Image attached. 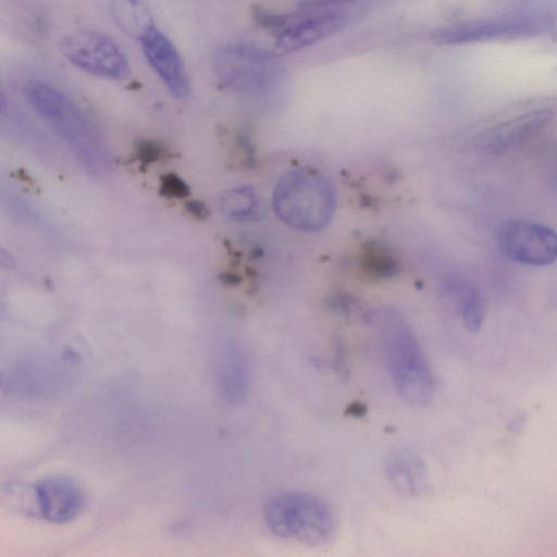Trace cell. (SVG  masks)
<instances>
[{"instance_id":"1","label":"cell","mask_w":557,"mask_h":557,"mask_svg":"<svg viewBox=\"0 0 557 557\" xmlns=\"http://www.w3.org/2000/svg\"><path fill=\"white\" fill-rule=\"evenodd\" d=\"M382 359L388 376L410 407L424 408L433 399L435 380L414 330L393 308H382L374 317Z\"/></svg>"},{"instance_id":"2","label":"cell","mask_w":557,"mask_h":557,"mask_svg":"<svg viewBox=\"0 0 557 557\" xmlns=\"http://www.w3.org/2000/svg\"><path fill=\"white\" fill-rule=\"evenodd\" d=\"M25 99L67 146L79 163L94 174L110 169L106 141L94 121L65 92L39 79L25 83Z\"/></svg>"},{"instance_id":"3","label":"cell","mask_w":557,"mask_h":557,"mask_svg":"<svg viewBox=\"0 0 557 557\" xmlns=\"http://www.w3.org/2000/svg\"><path fill=\"white\" fill-rule=\"evenodd\" d=\"M212 67L219 83L235 92L278 102L286 88V74L273 53L249 42H231L214 52Z\"/></svg>"},{"instance_id":"4","label":"cell","mask_w":557,"mask_h":557,"mask_svg":"<svg viewBox=\"0 0 557 557\" xmlns=\"http://www.w3.org/2000/svg\"><path fill=\"white\" fill-rule=\"evenodd\" d=\"M272 206L277 218L288 226L304 232L323 230L336 209L332 183L320 172L296 169L277 181Z\"/></svg>"},{"instance_id":"5","label":"cell","mask_w":557,"mask_h":557,"mask_svg":"<svg viewBox=\"0 0 557 557\" xmlns=\"http://www.w3.org/2000/svg\"><path fill=\"white\" fill-rule=\"evenodd\" d=\"M262 517L274 535L308 546L323 545L334 533L331 507L322 498L306 492L275 494L265 502Z\"/></svg>"},{"instance_id":"6","label":"cell","mask_w":557,"mask_h":557,"mask_svg":"<svg viewBox=\"0 0 557 557\" xmlns=\"http://www.w3.org/2000/svg\"><path fill=\"white\" fill-rule=\"evenodd\" d=\"M61 52L76 69L96 77L121 81L131 73L128 60L121 47L111 37L97 30L72 33L62 41Z\"/></svg>"},{"instance_id":"7","label":"cell","mask_w":557,"mask_h":557,"mask_svg":"<svg viewBox=\"0 0 557 557\" xmlns=\"http://www.w3.org/2000/svg\"><path fill=\"white\" fill-rule=\"evenodd\" d=\"M497 243L507 258L521 264L545 267L557 261V232L537 222H504L497 232Z\"/></svg>"},{"instance_id":"8","label":"cell","mask_w":557,"mask_h":557,"mask_svg":"<svg viewBox=\"0 0 557 557\" xmlns=\"http://www.w3.org/2000/svg\"><path fill=\"white\" fill-rule=\"evenodd\" d=\"M138 40L148 64L170 94L178 99L187 98L190 84L182 55L173 41L156 25Z\"/></svg>"},{"instance_id":"9","label":"cell","mask_w":557,"mask_h":557,"mask_svg":"<svg viewBox=\"0 0 557 557\" xmlns=\"http://www.w3.org/2000/svg\"><path fill=\"white\" fill-rule=\"evenodd\" d=\"M553 119L548 109H535L483 131L476 138V147L488 153H502L511 150L546 128Z\"/></svg>"},{"instance_id":"10","label":"cell","mask_w":557,"mask_h":557,"mask_svg":"<svg viewBox=\"0 0 557 557\" xmlns=\"http://www.w3.org/2000/svg\"><path fill=\"white\" fill-rule=\"evenodd\" d=\"M36 499L42 518L51 523L72 521L84 505L83 493L71 478L53 475L35 485Z\"/></svg>"},{"instance_id":"11","label":"cell","mask_w":557,"mask_h":557,"mask_svg":"<svg viewBox=\"0 0 557 557\" xmlns=\"http://www.w3.org/2000/svg\"><path fill=\"white\" fill-rule=\"evenodd\" d=\"M58 367V363L47 358L26 357L2 374V383L9 392L23 396L49 394L61 383V371Z\"/></svg>"},{"instance_id":"12","label":"cell","mask_w":557,"mask_h":557,"mask_svg":"<svg viewBox=\"0 0 557 557\" xmlns=\"http://www.w3.org/2000/svg\"><path fill=\"white\" fill-rule=\"evenodd\" d=\"M541 27L539 23L525 20L468 22L438 29L433 34V40L453 45L515 38L536 33Z\"/></svg>"},{"instance_id":"13","label":"cell","mask_w":557,"mask_h":557,"mask_svg":"<svg viewBox=\"0 0 557 557\" xmlns=\"http://www.w3.org/2000/svg\"><path fill=\"white\" fill-rule=\"evenodd\" d=\"M215 377L223 398L232 404L243 403L249 391V366L245 351L234 343L223 344L215 357Z\"/></svg>"},{"instance_id":"14","label":"cell","mask_w":557,"mask_h":557,"mask_svg":"<svg viewBox=\"0 0 557 557\" xmlns=\"http://www.w3.org/2000/svg\"><path fill=\"white\" fill-rule=\"evenodd\" d=\"M385 474L401 496L417 497L428 488V467L413 451L403 449L392 453L385 461Z\"/></svg>"},{"instance_id":"15","label":"cell","mask_w":557,"mask_h":557,"mask_svg":"<svg viewBox=\"0 0 557 557\" xmlns=\"http://www.w3.org/2000/svg\"><path fill=\"white\" fill-rule=\"evenodd\" d=\"M344 24V16L337 12H325L302 17L284 25L276 46L282 51H294L321 40Z\"/></svg>"},{"instance_id":"16","label":"cell","mask_w":557,"mask_h":557,"mask_svg":"<svg viewBox=\"0 0 557 557\" xmlns=\"http://www.w3.org/2000/svg\"><path fill=\"white\" fill-rule=\"evenodd\" d=\"M449 289L465 327L470 332H478L486 313L481 292L475 285L463 280L453 281Z\"/></svg>"},{"instance_id":"17","label":"cell","mask_w":557,"mask_h":557,"mask_svg":"<svg viewBox=\"0 0 557 557\" xmlns=\"http://www.w3.org/2000/svg\"><path fill=\"white\" fill-rule=\"evenodd\" d=\"M110 10L117 25L138 39L154 25L143 0H110Z\"/></svg>"},{"instance_id":"18","label":"cell","mask_w":557,"mask_h":557,"mask_svg":"<svg viewBox=\"0 0 557 557\" xmlns=\"http://www.w3.org/2000/svg\"><path fill=\"white\" fill-rule=\"evenodd\" d=\"M220 211L228 219L246 221L259 212L260 201L256 190L249 186H236L224 190L219 199Z\"/></svg>"},{"instance_id":"19","label":"cell","mask_w":557,"mask_h":557,"mask_svg":"<svg viewBox=\"0 0 557 557\" xmlns=\"http://www.w3.org/2000/svg\"><path fill=\"white\" fill-rule=\"evenodd\" d=\"M170 195L183 196L187 193V187L184 183L176 176L172 175L170 177H165L164 184L162 186Z\"/></svg>"},{"instance_id":"20","label":"cell","mask_w":557,"mask_h":557,"mask_svg":"<svg viewBox=\"0 0 557 557\" xmlns=\"http://www.w3.org/2000/svg\"><path fill=\"white\" fill-rule=\"evenodd\" d=\"M347 1L351 0H306L302 5L305 8H323Z\"/></svg>"},{"instance_id":"21","label":"cell","mask_w":557,"mask_h":557,"mask_svg":"<svg viewBox=\"0 0 557 557\" xmlns=\"http://www.w3.org/2000/svg\"><path fill=\"white\" fill-rule=\"evenodd\" d=\"M201 203H190L189 207H190V211L194 213V214H197L198 216H202L205 214V207L203 206H200Z\"/></svg>"},{"instance_id":"22","label":"cell","mask_w":557,"mask_h":557,"mask_svg":"<svg viewBox=\"0 0 557 557\" xmlns=\"http://www.w3.org/2000/svg\"><path fill=\"white\" fill-rule=\"evenodd\" d=\"M552 42L555 50L557 51V32L553 35Z\"/></svg>"}]
</instances>
